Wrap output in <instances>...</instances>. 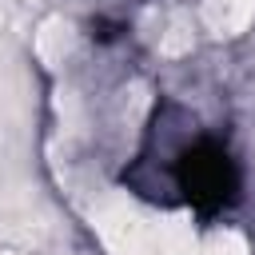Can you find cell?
<instances>
[{"label": "cell", "mask_w": 255, "mask_h": 255, "mask_svg": "<svg viewBox=\"0 0 255 255\" xmlns=\"http://www.w3.org/2000/svg\"><path fill=\"white\" fill-rule=\"evenodd\" d=\"M171 179L175 191H183V199L199 215H219L239 199V167L227 155V147L207 135L171 151Z\"/></svg>", "instance_id": "1"}]
</instances>
